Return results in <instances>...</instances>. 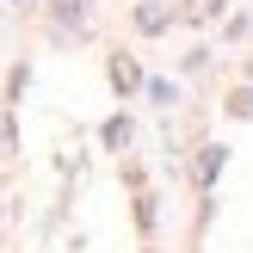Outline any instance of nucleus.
I'll list each match as a JSON object with an SVG mask.
<instances>
[{"instance_id":"obj_7","label":"nucleus","mask_w":253,"mask_h":253,"mask_svg":"<svg viewBox=\"0 0 253 253\" xmlns=\"http://www.w3.org/2000/svg\"><path fill=\"white\" fill-rule=\"evenodd\" d=\"M229 111H235V118H253V86H241V93H229Z\"/></svg>"},{"instance_id":"obj_2","label":"nucleus","mask_w":253,"mask_h":253,"mask_svg":"<svg viewBox=\"0 0 253 253\" xmlns=\"http://www.w3.org/2000/svg\"><path fill=\"white\" fill-rule=\"evenodd\" d=\"M105 81L118 86V93H136V86H142V62H136V56H124V49H118V56L105 62Z\"/></svg>"},{"instance_id":"obj_1","label":"nucleus","mask_w":253,"mask_h":253,"mask_svg":"<svg viewBox=\"0 0 253 253\" xmlns=\"http://www.w3.org/2000/svg\"><path fill=\"white\" fill-rule=\"evenodd\" d=\"M49 25H56L62 37H68V31L81 37L86 31V0H49Z\"/></svg>"},{"instance_id":"obj_6","label":"nucleus","mask_w":253,"mask_h":253,"mask_svg":"<svg viewBox=\"0 0 253 253\" xmlns=\"http://www.w3.org/2000/svg\"><path fill=\"white\" fill-rule=\"evenodd\" d=\"M99 142H105L111 155H124V148H130V118H111L105 130H99Z\"/></svg>"},{"instance_id":"obj_5","label":"nucleus","mask_w":253,"mask_h":253,"mask_svg":"<svg viewBox=\"0 0 253 253\" xmlns=\"http://www.w3.org/2000/svg\"><path fill=\"white\" fill-rule=\"evenodd\" d=\"M222 6H229V0H185L179 19H185V25H210V19H222Z\"/></svg>"},{"instance_id":"obj_4","label":"nucleus","mask_w":253,"mask_h":253,"mask_svg":"<svg viewBox=\"0 0 253 253\" xmlns=\"http://www.w3.org/2000/svg\"><path fill=\"white\" fill-rule=\"evenodd\" d=\"M216 173H222V148H198V161H192L198 192H210V185H216Z\"/></svg>"},{"instance_id":"obj_8","label":"nucleus","mask_w":253,"mask_h":253,"mask_svg":"<svg viewBox=\"0 0 253 253\" xmlns=\"http://www.w3.org/2000/svg\"><path fill=\"white\" fill-rule=\"evenodd\" d=\"M19 148V136H12V111H0V155H12Z\"/></svg>"},{"instance_id":"obj_3","label":"nucleus","mask_w":253,"mask_h":253,"mask_svg":"<svg viewBox=\"0 0 253 253\" xmlns=\"http://www.w3.org/2000/svg\"><path fill=\"white\" fill-rule=\"evenodd\" d=\"M173 25V6H161V0H142V6H136V31L142 37H161Z\"/></svg>"},{"instance_id":"obj_10","label":"nucleus","mask_w":253,"mask_h":253,"mask_svg":"<svg viewBox=\"0 0 253 253\" xmlns=\"http://www.w3.org/2000/svg\"><path fill=\"white\" fill-rule=\"evenodd\" d=\"M247 74H253V62H247Z\"/></svg>"},{"instance_id":"obj_9","label":"nucleus","mask_w":253,"mask_h":253,"mask_svg":"<svg viewBox=\"0 0 253 253\" xmlns=\"http://www.w3.org/2000/svg\"><path fill=\"white\" fill-rule=\"evenodd\" d=\"M136 222H142V235L155 229V198H136Z\"/></svg>"}]
</instances>
